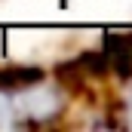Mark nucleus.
<instances>
[{
	"mask_svg": "<svg viewBox=\"0 0 132 132\" xmlns=\"http://www.w3.org/2000/svg\"><path fill=\"white\" fill-rule=\"evenodd\" d=\"M74 62L80 65V71H83L86 77H101V74H108V68H111L104 49H101V52H83V55H77Z\"/></svg>",
	"mask_w": 132,
	"mask_h": 132,
	"instance_id": "obj_3",
	"label": "nucleus"
},
{
	"mask_svg": "<svg viewBox=\"0 0 132 132\" xmlns=\"http://www.w3.org/2000/svg\"><path fill=\"white\" fill-rule=\"evenodd\" d=\"M46 77L43 68H25V65H12L0 71V89H25V86H37Z\"/></svg>",
	"mask_w": 132,
	"mask_h": 132,
	"instance_id": "obj_2",
	"label": "nucleus"
},
{
	"mask_svg": "<svg viewBox=\"0 0 132 132\" xmlns=\"http://www.w3.org/2000/svg\"><path fill=\"white\" fill-rule=\"evenodd\" d=\"M104 55L123 80H129L132 77V34L108 31L104 34Z\"/></svg>",
	"mask_w": 132,
	"mask_h": 132,
	"instance_id": "obj_1",
	"label": "nucleus"
}]
</instances>
